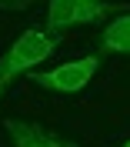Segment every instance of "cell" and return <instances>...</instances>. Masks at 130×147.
<instances>
[{
    "instance_id": "obj_1",
    "label": "cell",
    "mask_w": 130,
    "mask_h": 147,
    "mask_svg": "<svg viewBox=\"0 0 130 147\" xmlns=\"http://www.w3.org/2000/svg\"><path fill=\"white\" fill-rule=\"evenodd\" d=\"M57 47H60V37L50 34V30H40V27L23 30V34L0 54V97L10 90L13 80L30 77L44 60H50Z\"/></svg>"
},
{
    "instance_id": "obj_2",
    "label": "cell",
    "mask_w": 130,
    "mask_h": 147,
    "mask_svg": "<svg viewBox=\"0 0 130 147\" xmlns=\"http://www.w3.org/2000/svg\"><path fill=\"white\" fill-rule=\"evenodd\" d=\"M127 7L120 3H103V0H54L47 7V30L50 34H64L74 27H87V24H100L107 17H117Z\"/></svg>"
},
{
    "instance_id": "obj_3",
    "label": "cell",
    "mask_w": 130,
    "mask_h": 147,
    "mask_svg": "<svg viewBox=\"0 0 130 147\" xmlns=\"http://www.w3.org/2000/svg\"><path fill=\"white\" fill-rule=\"evenodd\" d=\"M97 70H100V54H90V57H80V60L57 64L50 70H34L27 80H34L37 87H44L50 94H80L97 77Z\"/></svg>"
},
{
    "instance_id": "obj_4",
    "label": "cell",
    "mask_w": 130,
    "mask_h": 147,
    "mask_svg": "<svg viewBox=\"0 0 130 147\" xmlns=\"http://www.w3.org/2000/svg\"><path fill=\"white\" fill-rule=\"evenodd\" d=\"M3 127H7L10 144H13V147H77L74 140L60 137L57 130H47V127H40V124H30V120L10 117Z\"/></svg>"
},
{
    "instance_id": "obj_5",
    "label": "cell",
    "mask_w": 130,
    "mask_h": 147,
    "mask_svg": "<svg viewBox=\"0 0 130 147\" xmlns=\"http://www.w3.org/2000/svg\"><path fill=\"white\" fill-rule=\"evenodd\" d=\"M100 57H130V7L117 17H110V24L100 30Z\"/></svg>"
},
{
    "instance_id": "obj_6",
    "label": "cell",
    "mask_w": 130,
    "mask_h": 147,
    "mask_svg": "<svg viewBox=\"0 0 130 147\" xmlns=\"http://www.w3.org/2000/svg\"><path fill=\"white\" fill-rule=\"evenodd\" d=\"M34 3L30 0H23V3H0V10H30Z\"/></svg>"
},
{
    "instance_id": "obj_7",
    "label": "cell",
    "mask_w": 130,
    "mask_h": 147,
    "mask_svg": "<svg viewBox=\"0 0 130 147\" xmlns=\"http://www.w3.org/2000/svg\"><path fill=\"white\" fill-rule=\"evenodd\" d=\"M120 147H130V140H127V144H120Z\"/></svg>"
}]
</instances>
